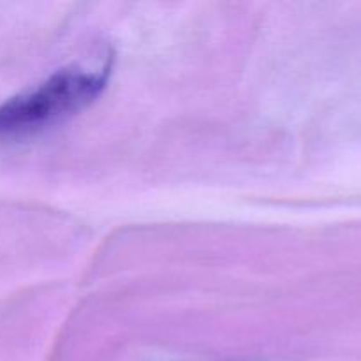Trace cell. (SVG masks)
<instances>
[{
	"instance_id": "6da1fadb",
	"label": "cell",
	"mask_w": 361,
	"mask_h": 361,
	"mask_svg": "<svg viewBox=\"0 0 361 361\" xmlns=\"http://www.w3.org/2000/svg\"><path fill=\"white\" fill-rule=\"evenodd\" d=\"M108 81V67L87 71L66 67L30 90L0 104V137L37 133L74 113L99 97Z\"/></svg>"
}]
</instances>
